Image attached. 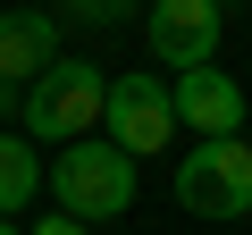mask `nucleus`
Segmentation results:
<instances>
[{
	"label": "nucleus",
	"instance_id": "12",
	"mask_svg": "<svg viewBox=\"0 0 252 235\" xmlns=\"http://www.w3.org/2000/svg\"><path fill=\"white\" fill-rule=\"evenodd\" d=\"M0 235H17V218H0Z\"/></svg>",
	"mask_w": 252,
	"mask_h": 235
},
{
	"label": "nucleus",
	"instance_id": "9",
	"mask_svg": "<svg viewBox=\"0 0 252 235\" xmlns=\"http://www.w3.org/2000/svg\"><path fill=\"white\" fill-rule=\"evenodd\" d=\"M143 0H59V26H126Z\"/></svg>",
	"mask_w": 252,
	"mask_h": 235
},
{
	"label": "nucleus",
	"instance_id": "10",
	"mask_svg": "<svg viewBox=\"0 0 252 235\" xmlns=\"http://www.w3.org/2000/svg\"><path fill=\"white\" fill-rule=\"evenodd\" d=\"M34 235H93V227H84V218H67V210H51V218H42Z\"/></svg>",
	"mask_w": 252,
	"mask_h": 235
},
{
	"label": "nucleus",
	"instance_id": "1",
	"mask_svg": "<svg viewBox=\"0 0 252 235\" xmlns=\"http://www.w3.org/2000/svg\"><path fill=\"white\" fill-rule=\"evenodd\" d=\"M42 193H51V210L101 227V218H118V210H135V151H118L109 135H76V143H59V160L42 168Z\"/></svg>",
	"mask_w": 252,
	"mask_h": 235
},
{
	"label": "nucleus",
	"instance_id": "6",
	"mask_svg": "<svg viewBox=\"0 0 252 235\" xmlns=\"http://www.w3.org/2000/svg\"><path fill=\"white\" fill-rule=\"evenodd\" d=\"M152 59L160 67L219 59V0H152Z\"/></svg>",
	"mask_w": 252,
	"mask_h": 235
},
{
	"label": "nucleus",
	"instance_id": "5",
	"mask_svg": "<svg viewBox=\"0 0 252 235\" xmlns=\"http://www.w3.org/2000/svg\"><path fill=\"white\" fill-rule=\"evenodd\" d=\"M168 101H177V126H193V135H244V84H235L219 59L177 67Z\"/></svg>",
	"mask_w": 252,
	"mask_h": 235
},
{
	"label": "nucleus",
	"instance_id": "11",
	"mask_svg": "<svg viewBox=\"0 0 252 235\" xmlns=\"http://www.w3.org/2000/svg\"><path fill=\"white\" fill-rule=\"evenodd\" d=\"M17 101H26V84H9V76H0V126L17 118Z\"/></svg>",
	"mask_w": 252,
	"mask_h": 235
},
{
	"label": "nucleus",
	"instance_id": "7",
	"mask_svg": "<svg viewBox=\"0 0 252 235\" xmlns=\"http://www.w3.org/2000/svg\"><path fill=\"white\" fill-rule=\"evenodd\" d=\"M67 26H59V9H0V76L9 84H34L67 42H59Z\"/></svg>",
	"mask_w": 252,
	"mask_h": 235
},
{
	"label": "nucleus",
	"instance_id": "2",
	"mask_svg": "<svg viewBox=\"0 0 252 235\" xmlns=\"http://www.w3.org/2000/svg\"><path fill=\"white\" fill-rule=\"evenodd\" d=\"M101 101H109V76H101L93 59L59 51V59H51V67L26 84L17 126H26L34 143H76V135H93V126H101Z\"/></svg>",
	"mask_w": 252,
	"mask_h": 235
},
{
	"label": "nucleus",
	"instance_id": "4",
	"mask_svg": "<svg viewBox=\"0 0 252 235\" xmlns=\"http://www.w3.org/2000/svg\"><path fill=\"white\" fill-rule=\"evenodd\" d=\"M101 126H109V143H118V151L152 160V151H168V135H177V101H168V84H160L152 67H135V76H109Z\"/></svg>",
	"mask_w": 252,
	"mask_h": 235
},
{
	"label": "nucleus",
	"instance_id": "3",
	"mask_svg": "<svg viewBox=\"0 0 252 235\" xmlns=\"http://www.w3.org/2000/svg\"><path fill=\"white\" fill-rule=\"evenodd\" d=\"M177 202L193 218H244L252 210V143L244 135H202L177 160Z\"/></svg>",
	"mask_w": 252,
	"mask_h": 235
},
{
	"label": "nucleus",
	"instance_id": "8",
	"mask_svg": "<svg viewBox=\"0 0 252 235\" xmlns=\"http://www.w3.org/2000/svg\"><path fill=\"white\" fill-rule=\"evenodd\" d=\"M34 193H42V151H34V135H0V218H17Z\"/></svg>",
	"mask_w": 252,
	"mask_h": 235
}]
</instances>
